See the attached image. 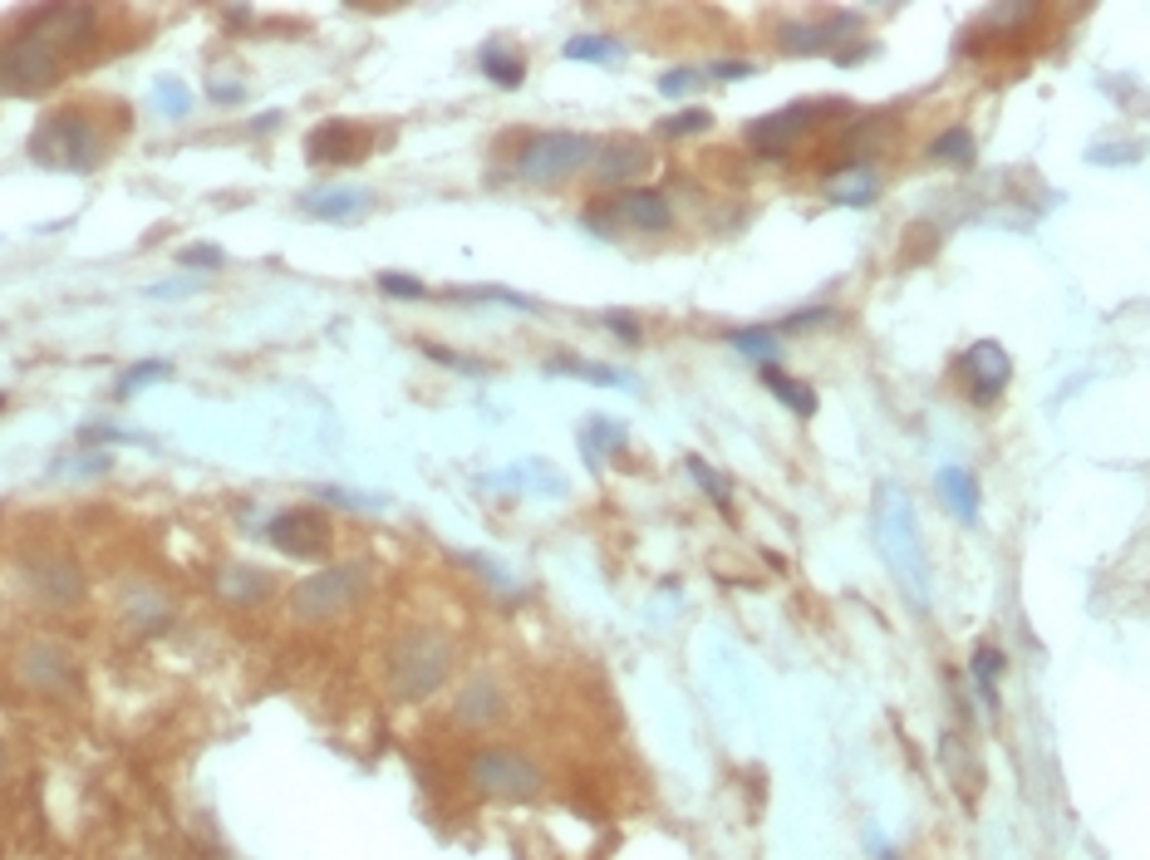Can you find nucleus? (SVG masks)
Returning <instances> with one entry per match:
<instances>
[{
	"label": "nucleus",
	"instance_id": "nucleus-1",
	"mask_svg": "<svg viewBox=\"0 0 1150 860\" xmlns=\"http://www.w3.org/2000/svg\"><path fill=\"white\" fill-rule=\"evenodd\" d=\"M447 669H453V649H447V639L437 635V629H409V635L389 649V689L409 703L437 693V683L447 679Z\"/></svg>",
	"mask_w": 1150,
	"mask_h": 860
},
{
	"label": "nucleus",
	"instance_id": "nucleus-2",
	"mask_svg": "<svg viewBox=\"0 0 1150 860\" xmlns=\"http://www.w3.org/2000/svg\"><path fill=\"white\" fill-rule=\"evenodd\" d=\"M30 158L45 162V168H74V172H89L104 158V138L84 114L74 108H60L50 114L45 124L30 134Z\"/></svg>",
	"mask_w": 1150,
	"mask_h": 860
},
{
	"label": "nucleus",
	"instance_id": "nucleus-3",
	"mask_svg": "<svg viewBox=\"0 0 1150 860\" xmlns=\"http://www.w3.org/2000/svg\"><path fill=\"white\" fill-rule=\"evenodd\" d=\"M463 777L473 792L497 797V801H527L546 787L541 767L521 753H507V747H482V753H473L463 767Z\"/></svg>",
	"mask_w": 1150,
	"mask_h": 860
},
{
	"label": "nucleus",
	"instance_id": "nucleus-4",
	"mask_svg": "<svg viewBox=\"0 0 1150 860\" xmlns=\"http://www.w3.org/2000/svg\"><path fill=\"white\" fill-rule=\"evenodd\" d=\"M836 114H846V104H836V99L787 104V108H777V114H767V118H758V124L748 128V144H752V152H758L762 162H782L806 128L826 124V118H836Z\"/></svg>",
	"mask_w": 1150,
	"mask_h": 860
},
{
	"label": "nucleus",
	"instance_id": "nucleus-5",
	"mask_svg": "<svg viewBox=\"0 0 1150 860\" xmlns=\"http://www.w3.org/2000/svg\"><path fill=\"white\" fill-rule=\"evenodd\" d=\"M595 152H600V144L585 134H536L517 152V172L527 182H561L576 168L595 162Z\"/></svg>",
	"mask_w": 1150,
	"mask_h": 860
},
{
	"label": "nucleus",
	"instance_id": "nucleus-6",
	"mask_svg": "<svg viewBox=\"0 0 1150 860\" xmlns=\"http://www.w3.org/2000/svg\"><path fill=\"white\" fill-rule=\"evenodd\" d=\"M365 585H369L365 565H330V571H320V575H310V581L295 585L291 609L300 619H335V615H345L359 595H365Z\"/></svg>",
	"mask_w": 1150,
	"mask_h": 860
},
{
	"label": "nucleus",
	"instance_id": "nucleus-7",
	"mask_svg": "<svg viewBox=\"0 0 1150 860\" xmlns=\"http://www.w3.org/2000/svg\"><path fill=\"white\" fill-rule=\"evenodd\" d=\"M60 79V50L45 35L25 30L0 50V89L6 94H40Z\"/></svg>",
	"mask_w": 1150,
	"mask_h": 860
},
{
	"label": "nucleus",
	"instance_id": "nucleus-8",
	"mask_svg": "<svg viewBox=\"0 0 1150 860\" xmlns=\"http://www.w3.org/2000/svg\"><path fill=\"white\" fill-rule=\"evenodd\" d=\"M266 537H271V546H281L286 556H325V551H330V521H325L315 507H295V511L271 517Z\"/></svg>",
	"mask_w": 1150,
	"mask_h": 860
},
{
	"label": "nucleus",
	"instance_id": "nucleus-9",
	"mask_svg": "<svg viewBox=\"0 0 1150 860\" xmlns=\"http://www.w3.org/2000/svg\"><path fill=\"white\" fill-rule=\"evenodd\" d=\"M959 374L969 379V389H973V399H979V404H993V399L1003 394V384H1007V374H1013V364H1007V354H1003L999 340H979L973 350L959 354Z\"/></svg>",
	"mask_w": 1150,
	"mask_h": 860
},
{
	"label": "nucleus",
	"instance_id": "nucleus-10",
	"mask_svg": "<svg viewBox=\"0 0 1150 860\" xmlns=\"http://www.w3.org/2000/svg\"><path fill=\"white\" fill-rule=\"evenodd\" d=\"M94 25L98 15L89 6H45L30 15V30L35 35H45L54 50H74V45H89L94 40Z\"/></svg>",
	"mask_w": 1150,
	"mask_h": 860
},
{
	"label": "nucleus",
	"instance_id": "nucleus-11",
	"mask_svg": "<svg viewBox=\"0 0 1150 860\" xmlns=\"http://www.w3.org/2000/svg\"><path fill=\"white\" fill-rule=\"evenodd\" d=\"M15 669L35 693H70V683H74V659L54 645H25Z\"/></svg>",
	"mask_w": 1150,
	"mask_h": 860
},
{
	"label": "nucleus",
	"instance_id": "nucleus-12",
	"mask_svg": "<svg viewBox=\"0 0 1150 860\" xmlns=\"http://www.w3.org/2000/svg\"><path fill=\"white\" fill-rule=\"evenodd\" d=\"M30 591H35L40 601H50V605H70V601H80V595H84V575H80V565H74V561L45 556V561L30 565Z\"/></svg>",
	"mask_w": 1150,
	"mask_h": 860
},
{
	"label": "nucleus",
	"instance_id": "nucleus-13",
	"mask_svg": "<svg viewBox=\"0 0 1150 860\" xmlns=\"http://www.w3.org/2000/svg\"><path fill=\"white\" fill-rule=\"evenodd\" d=\"M305 152H310V162H359L365 158V134L345 118H330L305 138Z\"/></svg>",
	"mask_w": 1150,
	"mask_h": 860
},
{
	"label": "nucleus",
	"instance_id": "nucleus-14",
	"mask_svg": "<svg viewBox=\"0 0 1150 860\" xmlns=\"http://www.w3.org/2000/svg\"><path fill=\"white\" fill-rule=\"evenodd\" d=\"M615 216H620V222H630V226H640V232H669V222H674L664 192H654V188L624 192V198L615 202Z\"/></svg>",
	"mask_w": 1150,
	"mask_h": 860
},
{
	"label": "nucleus",
	"instance_id": "nucleus-15",
	"mask_svg": "<svg viewBox=\"0 0 1150 860\" xmlns=\"http://www.w3.org/2000/svg\"><path fill=\"white\" fill-rule=\"evenodd\" d=\"M841 25H851V20H821V25H782L777 30V45L787 54H836V45L846 35H841Z\"/></svg>",
	"mask_w": 1150,
	"mask_h": 860
},
{
	"label": "nucleus",
	"instance_id": "nucleus-16",
	"mask_svg": "<svg viewBox=\"0 0 1150 860\" xmlns=\"http://www.w3.org/2000/svg\"><path fill=\"white\" fill-rule=\"evenodd\" d=\"M300 212L320 216V222H355V216L369 212V192H359V188L310 192V198H300Z\"/></svg>",
	"mask_w": 1150,
	"mask_h": 860
},
{
	"label": "nucleus",
	"instance_id": "nucleus-17",
	"mask_svg": "<svg viewBox=\"0 0 1150 860\" xmlns=\"http://www.w3.org/2000/svg\"><path fill=\"white\" fill-rule=\"evenodd\" d=\"M644 168H650V152H644L640 144H610V148L595 152V182H605V188L640 178Z\"/></svg>",
	"mask_w": 1150,
	"mask_h": 860
},
{
	"label": "nucleus",
	"instance_id": "nucleus-18",
	"mask_svg": "<svg viewBox=\"0 0 1150 860\" xmlns=\"http://www.w3.org/2000/svg\"><path fill=\"white\" fill-rule=\"evenodd\" d=\"M935 492H939V502L954 511L959 521H973V517H979V482H973L963 467H945V473L935 477Z\"/></svg>",
	"mask_w": 1150,
	"mask_h": 860
},
{
	"label": "nucleus",
	"instance_id": "nucleus-19",
	"mask_svg": "<svg viewBox=\"0 0 1150 860\" xmlns=\"http://www.w3.org/2000/svg\"><path fill=\"white\" fill-rule=\"evenodd\" d=\"M453 718H457V723H467V728H482V723H492V718H502V689L492 679L467 683L463 699H457V709H453Z\"/></svg>",
	"mask_w": 1150,
	"mask_h": 860
},
{
	"label": "nucleus",
	"instance_id": "nucleus-20",
	"mask_svg": "<svg viewBox=\"0 0 1150 860\" xmlns=\"http://www.w3.org/2000/svg\"><path fill=\"white\" fill-rule=\"evenodd\" d=\"M880 198V178H875L871 168H846L831 178V202L841 206H871Z\"/></svg>",
	"mask_w": 1150,
	"mask_h": 860
},
{
	"label": "nucleus",
	"instance_id": "nucleus-21",
	"mask_svg": "<svg viewBox=\"0 0 1150 860\" xmlns=\"http://www.w3.org/2000/svg\"><path fill=\"white\" fill-rule=\"evenodd\" d=\"M762 384L772 389V394L782 399L787 408H796V413H802V418H812V413H816V394H812V389H806L802 379L782 374V369H777V364H762Z\"/></svg>",
	"mask_w": 1150,
	"mask_h": 860
},
{
	"label": "nucleus",
	"instance_id": "nucleus-22",
	"mask_svg": "<svg viewBox=\"0 0 1150 860\" xmlns=\"http://www.w3.org/2000/svg\"><path fill=\"white\" fill-rule=\"evenodd\" d=\"M482 74H487L497 89H521L527 64H521V54H511L507 45H487V50H482Z\"/></svg>",
	"mask_w": 1150,
	"mask_h": 860
},
{
	"label": "nucleus",
	"instance_id": "nucleus-23",
	"mask_svg": "<svg viewBox=\"0 0 1150 860\" xmlns=\"http://www.w3.org/2000/svg\"><path fill=\"white\" fill-rule=\"evenodd\" d=\"M620 54H624V45H620V40H610V35H576V40H566V60L615 64Z\"/></svg>",
	"mask_w": 1150,
	"mask_h": 860
},
{
	"label": "nucleus",
	"instance_id": "nucleus-24",
	"mask_svg": "<svg viewBox=\"0 0 1150 860\" xmlns=\"http://www.w3.org/2000/svg\"><path fill=\"white\" fill-rule=\"evenodd\" d=\"M929 158H935V162H954V168H969V162H973L969 128H949V134H939L935 144H929Z\"/></svg>",
	"mask_w": 1150,
	"mask_h": 860
},
{
	"label": "nucleus",
	"instance_id": "nucleus-25",
	"mask_svg": "<svg viewBox=\"0 0 1150 860\" xmlns=\"http://www.w3.org/2000/svg\"><path fill=\"white\" fill-rule=\"evenodd\" d=\"M551 374H576V379H590V384H624L620 369L610 364H590V359H551Z\"/></svg>",
	"mask_w": 1150,
	"mask_h": 860
},
{
	"label": "nucleus",
	"instance_id": "nucleus-26",
	"mask_svg": "<svg viewBox=\"0 0 1150 860\" xmlns=\"http://www.w3.org/2000/svg\"><path fill=\"white\" fill-rule=\"evenodd\" d=\"M999 673H1003V655L983 645L979 655H973V679H979V693L989 703H999Z\"/></svg>",
	"mask_w": 1150,
	"mask_h": 860
},
{
	"label": "nucleus",
	"instance_id": "nucleus-27",
	"mask_svg": "<svg viewBox=\"0 0 1150 860\" xmlns=\"http://www.w3.org/2000/svg\"><path fill=\"white\" fill-rule=\"evenodd\" d=\"M266 575L261 571H226L222 575V595L226 601H261V595H266Z\"/></svg>",
	"mask_w": 1150,
	"mask_h": 860
},
{
	"label": "nucleus",
	"instance_id": "nucleus-28",
	"mask_svg": "<svg viewBox=\"0 0 1150 860\" xmlns=\"http://www.w3.org/2000/svg\"><path fill=\"white\" fill-rule=\"evenodd\" d=\"M315 502H335V507H349V511H379L383 502L379 497H365V492H345V487H310Z\"/></svg>",
	"mask_w": 1150,
	"mask_h": 860
},
{
	"label": "nucleus",
	"instance_id": "nucleus-29",
	"mask_svg": "<svg viewBox=\"0 0 1150 860\" xmlns=\"http://www.w3.org/2000/svg\"><path fill=\"white\" fill-rule=\"evenodd\" d=\"M708 124H714V114H708V108H684V114L664 118L660 134H669V138H688V134H704Z\"/></svg>",
	"mask_w": 1150,
	"mask_h": 860
},
{
	"label": "nucleus",
	"instance_id": "nucleus-30",
	"mask_svg": "<svg viewBox=\"0 0 1150 860\" xmlns=\"http://www.w3.org/2000/svg\"><path fill=\"white\" fill-rule=\"evenodd\" d=\"M168 359H144V364H134L124 379H118V394H134L138 384H158V379H168Z\"/></svg>",
	"mask_w": 1150,
	"mask_h": 860
},
{
	"label": "nucleus",
	"instance_id": "nucleus-31",
	"mask_svg": "<svg viewBox=\"0 0 1150 860\" xmlns=\"http://www.w3.org/2000/svg\"><path fill=\"white\" fill-rule=\"evenodd\" d=\"M453 300H502V305H517V310H531L536 315V300L517 296V290H502V286H473V290H447Z\"/></svg>",
	"mask_w": 1150,
	"mask_h": 860
},
{
	"label": "nucleus",
	"instance_id": "nucleus-32",
	"mask_svg": "<svg viewBox=\"0 0 1150 860\" xmlns=\"http://www.w3.org/2000/svg\"><path fill=\"white\" fill-rule=\"evenodd\" d=\"M379 290H383V296H393V300H423V296H429V286H423V280L399 276V270H383V276H379Z\"/></svg>",
	"mask_w": 1150,
	"mask_h": 860
},
{
	"label": "nucleus",
	"instance_id": "nucleus-33",
	"mask_svg": "<svg viewBox=\"0 0 1150 860\" xmlns=\"http://www.w3.org/2000/svg\"><path fill=\"white\" fill-rule=\"evenodd\" d=\"M728 344H732V350H742V354H752V359H767V354L777 350L772 330H732Z\"/></svg>",
	"mask_w": 1150,
	"mask_h": 860
},
{
	"label": "nucleus",
	"instance_id": "nucleus-34",
	"mask_svg": "<svg viewBox=\"0 0 1150 860\" xmlns=\"http://www.w3.org/2000/svg\"><path fill=\"white\" fill-rule=\"evenodd\" d=\"M708 74L704 70H669V74H660V94H669V99H678V94H688V89H698Z\"/></svg>",
	"mask_w": 1150,
	"mask_h": 860
},
{
	"label": "nucleus",
	"instance_id": "nucleus-35",
	"mask_svg": "<svg viewBox=\"0 0 1150 860\" xmlns=\"http://www.w3.org/2000/svg\"><path fill=\"white\" fill-rule=\"evenodd\" d=\"M688 473H694V482H698V487H704V492H708V497H714V502H718V507H722V511H732V507H728V487H722V482H718V477H714V473H708V463H704V457H688Z\"/></svg>",
	"mask_w": 1150,
	"mask_h": 860
},
{
	"label": "nucleus",
	"instance_id": "nucleus-36",
	"mask_svg": "<svg viewBox=\"0 0 1150 860\" xmlns=\"http://www.w3.org/2000/svg\"><path fill=\"white\" fill-rule=\"evenodd\" d=\"M831 320H836V310H831V305H812V310L787 315L782 330H821V325H831Z\"/></svg>",
	"mask_w": 1150,
	"mask_h": 860
},
{
	"label": "nucleus",
	"instance_id": "nucleus-37",
	"mask_svg": "<svg viewBox=\"0 0 1150 860\" xmlns=\"http://www.w3.org/2000/svg\"><path fill=\"white\" fill-rule=\"evenodd\" d=\"M620 443H624L620 423H610V418H595V423H590V433H585L590 457H595V448H620Z\"/></svg>",
	"mask_w": 1150,
	"mask_h": 860
},
{
	"label": "nucleus",
	"instance_id": "nucleus-38",
	"mask_svg": "<svg viewBox=\"0 0 1150 860\" xmlns=\"http://www.w3.org/2000/svg\"><path fill=\"white\" fill-rule=\"evenodd\" d=\"M423 354L437 359V364H447V369H463V374H487V364H482V359H463V354L443 350V344H423Z\"/></svg>",
	"mask_w": 1150,
	"mask_h": 860
},
{
	"label": "nucleus",
	"instance_id": "nucleus-39",
	"mask_svg": "<svg viewBox=\"0 0 1150 860\" xmlns=\"http://www.w3.org/2000/svg\"><path fill=\"white\" fill-rule=\"evenodd\" d=\"M704 74H708V79H728L732 84V79H748V74H758V70H752L748 60H718V64H708Z\"/></svg>",
	"mask_w": 1150,
	"mask_h": 860
},
{
	"label": "nucleus",
	"instance_id": "nucleus-40",
	"mask_svg": "<svg viewBox=\"0 0 1150 860\" xmlns=\"http://www.w3.org/2000/svg\"><path fill=\"white\" fill-rule=\"evenodd\" d=\"M182 266H207V270H217V266H222V252H217V246H188V252H182Z\"/></svg>",
	"mask_w": 1150,
	"mask_h": 860
},
{
	"label": "nucleus",
	"instance_id": "nucleus-41",
	"mask_svg": "<svg viewBox=\"0 0 1150 860\" xmlns=\"http://www.w3.org/2000/svg\"><path fill=\"white\" fill-rule=\"evenodd\" d=\"M605 325H610V330L620 335L624 344H640V325H634L630 315H615V310H610V315H605Z\"/></svg>",
	"mask_w": 1150,
	"mask_h": 860
},
{
	"label": "nucleus",
	"instance_id": "nucleus-42",
	"mask_svg": "<svg viewBox=\"0 0 1150 860\" xmlns=\"http://www.w3.org/2000/svg\"><path fill=\"white\" fill-rule=\"evenodd\" d=\"M108 438H114V443H138L134 433H124V428H84L80 433V443H108Z\"/></svg>",
	"mask_w": 1150,
	"mask_h": 860
},
{
	"label": "nucleus",
	"instance_id": "nucleus-43",
	"mask_svg": "<svg viewBox=\"0 0 1150 860\" xmlns=\"http://www.w3.org/2000/svg\"><path fill=\"white\" fill-rule=\"evenodd\" d=\"M162 99L172 104V114H182V108H188V94H182L178 84H162Z\"/></svg>",
	"mask_w": 1150,
	"mask_h": 860
},
{
	"label": "nucleus",
	"instance_id": "nucleus-44",
	"mask_svg": "<svg viewBox=\"0 0 1150 860\" xmlns=\"http://www.w3.org/2000/svg\"><path fill=\"white\" fill-rule=\"evenodd\" d=\"M212 99H222V104H226V99H241V89H236V84H212Z\"/></svg>",
	"mask_w": 1150,
	"mask_h": 860
},
{
	"label": "nucleus",
	"instance_id": "nucleus-45",
	"mask_svg": "<svg viewBox=\"0 0 1150 860\" xmlns=\"http://www.w3.org/2000/svg\"><path fill=\"white\" fill-rule=\"evenodd\" d=\"M0 777H6V743H0Z\"/></svg>",
	"mask_w": 1150,
	"mask_h": 860
},
{
	"label": "nucleus",
	"instance_id": "nucleus-46",
	"mask_svg": "<svg viewBox=\"0 0 1150 860\" xmlns=\"http://www.w3.org/2000/svg\"><path fill=\"white\" fill-rule=\"evenodd\" d=\"M0 404H6V399H0Z\"/></svg>",
	"mask_w": 1150,
	"mask_h": 860
}]
</instances>
